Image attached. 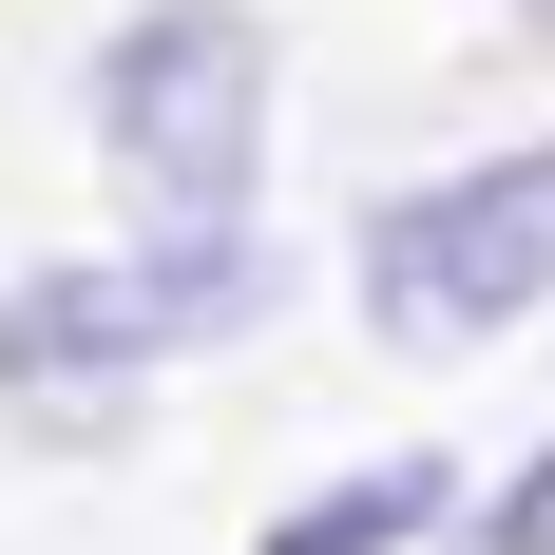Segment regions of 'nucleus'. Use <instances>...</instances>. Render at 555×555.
<instances>
[{
    "label": "nucleus",
    "mask_w": 555,
    "mask_h": 555,
    "mask_svg": "<svg viewBox=\"0 0 555 555\" xmlns=\"http://www.w3.org/2000/svg\"><path fill=\"white\" fill-rule=\"evenodd\" d=\"M96 172L154 230H249V172H269V20L249 0H134L96 39Z\"/></svg>",
    "instance_id": "1"
},
{
    "label": "nucleus",
    "mask_w": 555,
    "mask_h": 555,
    "mask_svg": "<svg viewBox=\"0 0 555 555\" xmlns=\"http://www.w3.org/2000/svg\"><path fill=\"white\" fill-rule=\"evenodd\" d=\"M269 326V249L249 230H154V249H77V269L0 287V402H115L192 364V345Z\"/></svg>",
    "instance_id": "2"
},
{
    "label": "nucleus",
    "mask_w": 555,
    "mask_h": 555,
    "mask_svg": "<svg viewBox=\"0 0 555 555\" xmlns=\"http://www.w3.org/2000/svg\"><path fill=\"white\" fill-rule=\"evenodd\" d=\"M537 307H555V134L460 154V172L364 211V326L384 345H499Z\"/></svg>",
    "instance_id": "3"
},
{
    "label": "nucleus",
    "mask_w": 555,
    "mask_h": 555,
    "mask_svg": "<svg viewBox=\"0 0 555 555\" xmlns=\"http://www.w3.org/2000/svg\"><path fill=\"white\" fill-rule=\"evenodd\" d=\"M441 517H460V479L402 441V460H345V479H307V499H287L249 555H402V537H441Z\"/></svg>",
    "instance_id": "4"
},
{
    "label": "nucleus",
    "mask_w": 555,
    "mask_h": 555,
    "mask_svg": "<svg viewBox=\"0 0 555 555\" xmlns=\"http://www.w3.org/2000/svg\"><path fill=\"white\" fill-rule=\"evenodd\" d=\"M479 555H555V441H537V460H517L499 499H479Z\"/></svg>",
    "instance_id": "5"
}]
</instances>
